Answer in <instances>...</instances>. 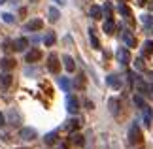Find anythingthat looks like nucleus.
Here are the masks:
<instances>
[{
	"label": "nucleus",
	"mask_w": 153,
	"mask_h": 149,
	"mask_svg": "<svg viewBox=\"0 0 153 149\" xmlns=\"http://www.w3.org/2000/svg\"><path fill=\"white\" fill-rule=\"evenodd\" d=\"M19 149H28V147H19Z\"/></svg>",
	"instance_id": "41"
},
{
	"label": "nucleus",
	"mask_w": 153,
	"mask_h": 149,
	"mask_svg": "<svg viewBox=\"0 0 153 149\" xmlns=\"http://www.w3.org/2000/svg\"><path fill=\"white\" fill-rule=\"evenodd\" d=\"M45 144H48V145H53V144H55V142H57V132H49V134H45Z\"/></svg>",
	"instance_id": "26"
},
{
	"label": "nucleus",
	"mask_w": 153,
	"mask_h": 149,
	"mask_svg": "<svg viewBox=\"0 0 153 149\" xmlns=\"http://www.w3.org/2000/svg\"><path fill=\"white\" fill-rule=\"evenodd\" d=\"M136 87H138V93H142V94H149V85H146L144 81H136Z\"/></svg>",
	"instance_id": "24"
},
{
	"label": "nucleus",
	"mask_w": 153,
	"mask_h": 149,
	"mask_svg": "<svg viewBox=\"0 0 153 149\" xmlns=\"http://www.w3.org/2000/svg\"><path fill=\"white\" fill-rule=\"evenodd\" d=\"M83 85H85V77H83V74H79V76H78V79H76V87L81 89Z\"/></svg>",
	"instance_id": "31"
},
{
	"label": "nucleus",
	"mask_w": 153,
	"mask_h": 149,
	"mask_svg": "<svg viewBox=\"0 0 153 149\" xmlns=\"http://www.w3.org/2000/svg\"><path fill=\"white\" fill-rule=\"evenodd\" d=\"M146 4H148V0H136V6H140V8L146 6Z\"/></svg>",
	"instance_id": "34"
},
{
	"label": "nucleus",
	"mask_w": 153,
	"mask_h": 149,
	"mask_svg": "<svg viewBox=\"0 0 153 149\" xmlns=\"http://www.w3.org/2000/svg\"><path fill=\"white\" fill-rule=\"evenodd\" d=\"M89 15L93 17V19H100V17H102V10L98 8V6H91V10H89Z\"/></svg>",
	"instance_id": "18"
},
{
	"label": "nucleus",
	"mask_w": 153,
	"mask_h": 149,
	"mask_svg": "<svg viewBox=\"0 0 153 149\" xmlns=\"http://www.w3.org/2000/svg\"><path fill=\"white\" fill-rule=\"evenodd\" d=\"M149 94H153V85H149Z\"/></svg>",
	"instance_id": "36"
},
{
	"label": "nucleus",
	"mask_w": 153,
	"mask_h": 149,
	"mask_svg": "<svg viewBox=\"0 0 153 149\" xmlns=\"http://www.w3.org/2000/svg\"><path fill=\"white\" fill-rule=\"evenodd\" d=\"M111 11H114V10H111V4H110V2H106V4H104V8H102V15L106 17V19H111Z\"/></svg>",
	"instance_id": "23"
},
{
	"label": "nucleus",
	"mask_w": 153,
	"mask_h": 149,
	"mask_svg": "<svg viewBox=\"0 0 153 149\" xmlns=\"http://www.w3.org/2000/svg\"><path fill=\"white\" fill-rule=\"evenodd\" d=\"M134 66H136L138 70H142V68H144V61H142V59H136V62H134Z\"/></svg>",
	"instance_id": "33"
},
{
	"label": "nucleus",
	"mask_w": 153,
	"mask_h": 149,
	"mask_svg": "<svg viewBox=\"0 0 153 149\" xmlns=\"http://www.w3.org/2000/svg\"><path fill=\"white\" fill-rule=\"evenodd\" d=\"M48 68H49V72H53V74H57L59 70H61V64H59V57L55 55V53H51L49 59H48Z\"/></svg>",
	"instance_id": "3"
},
{
	"label": "nucleus",
	"mask_w": 153,
	"mask_h": 149,
	"mask_svg": "<svg viewBox=\"0 0 153 149\" xmlns=\"http://www.w3.org/2000/svg\"><path fill=\"white\" fill-rule=\"evenodd\" d=\"M4 2H6V0H0V4H4Z\"/></svg>",
	"instance_id": "40"
},
{
	"label": "nucleus",
	"mask_w": 153,
	"mask_h": 149,
	"mask_svg": "<svg viewBox=\"0 0 153 149\" xmlns=\"http://www.w3.org/2000/svg\"><path fill=\"white\" fill-rule=\"evenodd\" d=\"M142 111H144V123H146V127H149V125H151V108H149V106H146Z\"/></svg>",
	"instance_id": "19"
},
{
	"label": "nucleus",
	"mask_w": 153,
	"mask_h": 149,
	"mask_svg": "<svg viewBox=\"0 0 153 149\" xmlns=\"http://www.w3.org/2000/svg\"><path fill=\"white\" fill-rule=\"evenodd\" d=\"M59 17H61L59 10H57V8H49V21L55 23V21H59Z\"/></svg>",
	"instance_id": "25"
},
{
	"label": "nucleus",
	"mask_w": 153,
	"mask_h": 149,
	"mask_svg": "<svg viewBox=\"0 0 153 149\" xmlns=\"http://www.w3.org/2000/svg\"><path fill=\"white\" fill-rule=\"evenodd\" d=\"M79 119H70V121L66 123V130H70V132H74V130H78L79 128Z\"/></svg>",
	"instance_id": "17"
},
{
	"label": "nucleus",
	"mask_w": 153,
	"mask_h": 149,
	"mask_svg": "<svg viewBox=\"0 0 153 149\" xmlns=\"http://www.w3.org/2000/svg\"><path fill=\"white\" fill-rule=\"evenodd\" d=\"M42 27H44V21L42 19H32V21L27 23V28H28V30H40Z\"/></svg>",
	"instance_id": "13"
},
{
	"label": "nucleus",
	"mask_w": 153,
	"mask_h": 149,
	"mask_svg": "<svg viewBox=\"0 0 153 149\" xmlns=\"http://www.w3.org/2000/svg\"><path fill=\"white\" fill-rule=\"evenodd\" d=\"M55 2H59V4H62V0H55Z\"/></svg>",
	"instance_id": "38"
},
{
	"label": "nucleus",
	"mask_w": 153,
	"mask_h": 149,
	"mask_svg": "<svg viewBox=\"0 0 153 149\" xmlns=\"http://www.w3.org/2000/svg\"><path fill=\"white\" fill-rule=\"evenodd\" d=\"M59 85H61V87H62L66 93L70 91V87H72V85H70V81L66 79V77H59Z\"/></svg>",
	"instance_id": "28"
},
{
	"label": "nucleus",
	"mask_w": 153,
	"mask_h": 149,
	"mask_svg": "<svg viewBox=\"0 0 153 149\" xmlns=\"http://www.w3.org/2000/svg\"><path fill=\"white\" fill-rule=\"evenodd\" d=\"M19 136L23 140H34V138H36V130L30 128V127H25V128L19 130Z\"/></svg>",
	"instance_id": "6"
},
{
	"label": "nucleus",
	"mask_w": 153,
	"mask_h": 149,
	"mask_svg": "<svg viewBox=\"0 0 153 149\" xmlns=\"http://www.w3.org/2000/svg\"><path fill=\"white\" fill-rule=\"evenodd\" d=\"M0 68H2L4 72H10L11 68H15V61H13V59H10V57H6V59L0 61Z\"/></svg>",
	"instance_id": "10"
},
{
	"label": "nucleus",
	"mask_w": 153,
	"mask_h": 149,
	"mask_svg": "<svg viewBox=\"0 0 153 149\" xmlns=\"http://www.w3.org/2000/svg\"><path fill=\"white\" fill-rule=\"evenodd\" d=\"M11 81H13V77H11L10 72H2V74H0V87H2V89L10 87V85H11Z\"/></svg>",
	"instance_id": "9"
},
{
	"label": "nucleus",
	"mask_w": 153,
	"mask_h": 149,
	"mask_svg": "<svg viewBox=\"0 0 153 149\" xmlns=\"http://www.w3.org/2000/svg\"><path fill=\"white\" fill-rule=\"evenodd\" d=\"M106 83H108L111 89H115V91H119L121 85H123V83H121V77L117 76V74H110L108 77H106Z\"/></svg>",
	"instance_id": "5"
},
{
	"label": "nucleus",
	"mask_w": 153,
	"mask_h": 149,
	"mask_svg": "<svg viewBox=\"0 0 153 149\" xmlns=\"http://www.w3.org/2000/svg\"><path fill=\"white\" fill-rule=\"evenodd\" d=\"M140 21H142L144 27H148V30H153V17L151 15H142Z\"/></svg>",
	"instance_id": "16"
},
{
	"label": "nucleus",
	"mask_w": 153,
	"mask_h": 149,
	"mask_svg": "<svg viewBox=\"0 0 153 149\" xmlns=\"http://www.w3.org/2000/svg\"><path fill=\"white\" fill-rule=\"evenodd\" d=\"M149 10H151V11H153V2H151V4H149Z\"/></svg>",
	"instance_id": "37"
},
{
	"label": "nucleus",
	"mask_w": 153,
	"mask_h": 149,
	"mask_svg": "<svg viewBox=\"0 0 153 149\" xmlns=\"http://www.w3.org/2000/svg\"><path fill=\"white\" fill-rule=\"evenodd\" d=\"M40 59H42V51H40V49H30V51L27 53L25 61L27 62H38Z\"/></svg>",
	"instance_id": "7"
},
{
	"label": "nucleus",
	"mask_w": 153,
	"mask_h": 149,
	"mask_svg": "<svg viewBox=\"0 0 153 149\" xmlns=\"http://www.w3.org/2000/svg\"><path fill=\"white\" fill-rule=\"evenodd\" d=\"M4 123H6V119H4V115H2V113H0V127H2Z\"/></svg>",
	"instance_id": "35"
},
{
	"label": "nucleus",
	"mask_w": 153,
	"mask_h": 149,
	"mask_svg": "<svg viewBox=\"0 0 153 149\" xmlns=\"http://www.w3.org/2000/svg\"><path fill=\"white\" fill-rule=\"evenodd\" d=\"M119 13L127 17V21L132 25V13H131V8H128L127 4H119Z\"/></svg>",
	"instance_id": "12"
},
{
	"label": "nucleus",
	"mask_w": 153,
	"mask_h": 149,
	"mask_svg": "<svg viewBox=\"0 0 153 149\" xmlns=\"http://www.w3.org/2000/svg\"><path fill=\"white\" fill-rule=\"evenodd\" d=\"M59 149H66V147H64V145H61V147H59Z\"/></svg>",
	"instance_id": "39"
},
{
	"label": "nucleus",
	"mask_w": 153,
	"mask_h": 149,
	"mask_svg": "<svg viewBox=\"0 0 153 149\" xmlns=\"http://www.w3.org/2000/svg\"><path fill=\"white\" fill-rule=\"evenodd\" d=\"M2 19H4V23H13V15H11V13H4Z\"/></svg>",
	"instance_id": "32"
},
{
	"label": "nucleus",
	"mask_w": 153,
	"mask_h": 149,
	"mask_svg": "<svg viewBox=\"0 0 153 149\" xmlns=\"http://www.w3.org/2000/svg\"><path fill=\"white\" fill-rule=\"evenodd\" d=\"M27 47H28V40L27 38H17L13 42V49L15 51H25Z\"/></svg>",
	"instance_id": "11"
},
{
	"label": "nucleus",
	"mask_w": 153,
	"mask_h": 149,
	"mask_svg": "<svg viewBox=\"0 0 153 149\" xmlns=\"http://www.w3.org/2000/svg\"><path fill=\"white\" fill-rule=\"evenodd\" d=\"M128 142H131L132 145L142 144V130H140L138 123H132L131 128H128Z\"/></svg>",
	"instance_id": "1"
},
{
	"label": "nucleus",
	"mask_w": 153,
	"mask_h": 149,
	"mask_svg": "<svg viewBox=\"0 0 153 149\" xmlns=\"http://www.w3.org/2000/svg\"><path fill=\"white\" fill-rule=\"evenodd\" d=\"M121 38H123V44H125L127 47H134V45H136V40H134V36H132V34L128 32V30L123 32V34H121Z\"/></svg>",
	"instance_id": "8"
},
{
	"label": "nucleus",
	"mask_w": 153,
	"mask_h": 149,
	"mask_svg": "<svg viewBox=\"0 0 153 149\" xmlns=\"http://www.w3.org/2000/svg\"><path fill=\"white\" fill-rule=\"evenodd\" d=\"M66 110L70 111V113H78V110H79V100L76 98V96H66Z\"/></svg>",
	"instance_id": "4"
},
{
	"label": "nucleus",
	"mask_w": 153,
	"mask_h": 149,
	"mask_svg": "<svg viewBox=\"0 0 153 149\" xmlns=\"http://www.w3.org/2000/svg\"><path fill=\"white\" fill-rule=\"evenodd\" d=\"M142 53H144V57L149 55V53H153V42H146L144 47H142Z\"/></svg>",
	"instance_id": "27"
},
{
	"label": "nucleus",
	"mask_w": 153,
	"mask_h": 149,
	"mask_svg": "<svg viewBox=\"0 0 153 149\" xmlns=\"http://www.w3.org/2000/svg\"><path fill=\"white\" fill-rule=\"evenodd\" d=\"M70 142H72V144L74 145H83V136H81V134H72V136H70Z\"/></svg>",
	"instance_id": "22"
},
{
	"label": "nucleus",
	"mask_w": 153,
	"mask_h": 149,
	"mask_svg": "<svg viewBox=\"0 0 153 149\" xmlns=\"http://www.w3.org/2000/svg\"><path fill=\"white\" fill-rule=\"evenodd\" d=\"M89 38H91V44H93V47L95 49H100V42H98V38H97V34H95V30H89Z\"/></svg>",
	"instance_id": "20"
},
{
	"label": "nucleus",
	"mask_w": 153,
	"mask_h": 149,
	"mask_svg": "<svg viewBox=\"0 0 153 149\" xmlns=\"http://www.w3.org/2000/svg\"><path fill=\"white\" fill-rule=\"evenodd\" d=\"M104 32L106 34H114V30H115V23H114V19H106V23H104Z\"/></svg>",
	"instance_id": "15"
},
{
	"label": "nucleus",
	"mask_w": 153,
	"mask_h": 149,
	"mask_svg": "<svg viewBox=\"0 0 153 149\" xmlns=\"http://www.w3.org/2000/svg\"><path fill=\"white\" fill-rule=\"evenodd\" d=\"M62 61H64V68H66L68 72H74V70H76V64H74V59H72V57L64 55V57H62Z\"/></svg>",
	"instance_id": "14"
},
{
	"label": "nucleus",
	"mask_w": 153,
	"mask_h": 149,
	"mask_svg": "<svg viewBox=\"0 0 153 149\" xmlns=\"http://www.w3.org/2000/svg\"><path fill=\"white\" fill-rule=\"evenodd\" d=\"M55 34H53V32H49V34H45V38H44V44L45 45H53V44H55Z\"/></svg>",
	"instance_id": "30"
},
{
	"label": "nucleus",
	"mask_w": 153,
	"mask_h": 149,
	"mask_svg": "<svg viewBox=\"0 0 153 149\" xmlns=\"http://www.w3.org/2000/svg\"><path fill=\"white\" fill-rule=\"evenodd\" d=\"M108 106H110V111L114 113V115H117V113H119V102H117L115 98H111L110 102H108Z\"/></svg>",
	"instance_id": "21"
},
{
	"label": "nucleus",
	"mask_w": 153,
	"mask_h": 149,
	"mask_svg": "<svg viewBox=\"0 0 153 149\" xmlns=\"http://www.w3.org/2000/svg\"><path fill=\"white\" fill-rule=\"evenodd\" d=\"M134 104H136L140 110H144L146 106H148V104H146V100H144L142 96H140V94H136V96H134Z\"/></svg>",
	"instance_id": "29"
},
{
	"label": "nucleus",
	"mask_w": 153,
	"mask_h": 149,
	"mask_svg": "<svg viewBox=\"0 0 153 149\" xmlns=\"http://www.w3.org/2000/svg\"><path fill=\"white\" fill-rule=\"evenodd\" d=\"M115 57H117V61H119L121 64L131 62V51H128V47H119L117 53H115Z\"/></svg>",
	"instance_id": "2"
}]
</instances>
